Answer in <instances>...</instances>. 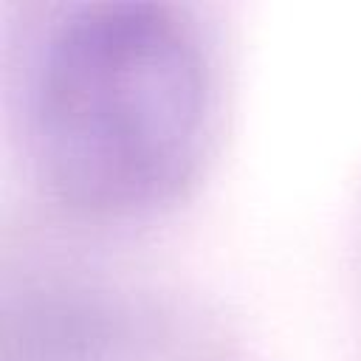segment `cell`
<instances>
[{
	"label": "cell",
	"mask_w": 361,
	"mask_h": 361,
	"mask_svg": "<svg viewBox=\"0 0 361 361\" xmlns=\"http://www.w3.org/2000/svg\"><path fill=\"white\" fill-rule=\"evenodd\" d=\"M214 116L197 28L172 6L79 3L48 28L28 79L25 135L45 189L96 217L175 200L197 175Z\"/></svg>",
	"instance_id": "6da1fadb"
}]
</instances>
